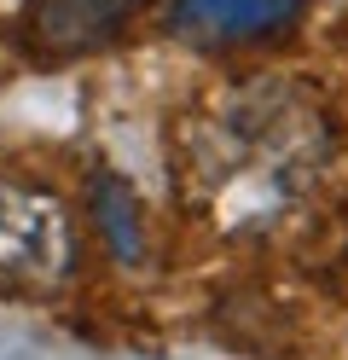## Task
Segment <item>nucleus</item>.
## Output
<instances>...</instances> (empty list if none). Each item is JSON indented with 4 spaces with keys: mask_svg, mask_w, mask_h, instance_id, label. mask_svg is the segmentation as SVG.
Returning <instances> with one entry per match:
<instances>
[{
    "mask_svg": "<svg viewBox=\"0 0 348 360\" xmlns=\"http://www.w3.org/2000/svg\"><path fill=\"white\" fill-rule=\"evenodd\" d=\"M139 12V0H35L30 12V41L53 58L93 53L110 35H122V24Z\"/></svg>",
    "mask_w": 348,
    "mask_h": 360,
    "instance_id": "nucleus-1",
    "label": "nucleus"
},
{
    "mask_svg": "<svg viewBox=\"0 0 348 360\" xmlns=\"http://www.w3.org/2000/svg\"><path fill=\"white\" fill-rule=\"evenodd\" d=\"M302 12V0H180L174 30L192 41H255L285 30Z\"/></svg>",
    "mask_w": 348,
    "mask_h": 360,
    "instance_id": "nucleus-2",
    "label": "nucleus"
}]
</instances>
